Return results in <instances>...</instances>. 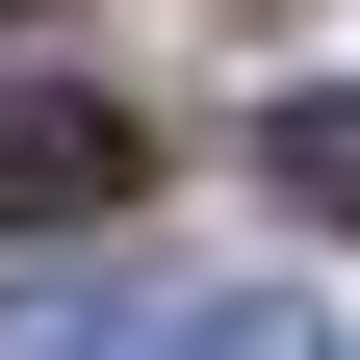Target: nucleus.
Listing matches in <instances>:
<instances>
[{
    "label": "nucleus",
    "instance_id": "f257e3e1",
    "mask_svg": "<svg viewBox=\"0 0 360 360\" xmlns=\"http://www.w3.org/2000/svg\"><path fill=\"white\" fill-rule=\"evenodd\" d=\"M155 180V129L103 103V77H0V232H77V206H129Z\"/></svg>",
    "mask_w": 360,
    "mask_h": 360
},
{
    "label": "nucleus",
    "instance_id": "f03ea898",
    "mask_svg": "<svg viewBox=\"0 0 360 360\" xmlns=\"http://www.w3.org/2000/svg\"><path fill=\"white\" fill-rule=\"evenodd\" d=\"M257 180H283L309 232H360V77H309V103H257Z\"/></svg>",
    "mask_w": 360,
    "mask_h": 360
},
{
    "label": "nucleus",
    "instance_id": "7ed1b4c3",
    "mask_svg": "<svg viewBox=\"0 0 360 360\" xmlns=\"http://www.w3.org/2000/svg\"><path fill=\"white\" fill-rule=\"evenodd\" d=\"M0 360H103V309H77V283H26V309H0Z\"/></svg>",
    "mask_w": 360,
    "mask_h": 360
},
{
    "label": "nucleus",
    "instance_id": "20e7f679",
    "mask_svg": "<svg viewBox=\"0 0 360 360\" xmlns=\"http://www.w3.org/2000/svg\"><path fill=\"white\" fill-rule=\"evenodd\" d=\"M155 360H309V309H206V335H155Z\"/></svg>",
    "mask_w": 360,
    "mask_h": 360
}]
</instances>
